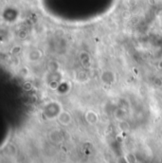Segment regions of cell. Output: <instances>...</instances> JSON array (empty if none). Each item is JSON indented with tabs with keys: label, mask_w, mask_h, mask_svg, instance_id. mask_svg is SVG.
I'll return each mask as SVG.
<instances>
[{
	"label": "cell",
	"mask_w": 162,
	"mask_h": 163,
	"mask_svg": "<svg viewBox=\"0 0 162 163\" xmlns=\"http://www.w3.org/2000/svg\"><path fill=\"white\" fill-rule=\"evenodd\" d=\"M57 120L60 123L64 126H67V125H69L71 123V121H72V116H71V114L66 111V110H61L58 115H57Z\"/></svg>",
	"instance_id": "obj_1"
},
{
	"label": "cell",
	"mask_w": 162,
	"mask_h": 163,
	"mask_svg": "<svg viewBox=\"0 0 162 163\" xmlns=\"http://www.w3.org/2000/svg\"><path fill=\"white\" fill-rule=\"evenodd\" d=\"M101 81L103 82L104 85H111L116 82V76L114 72L111 70H104L101 72Z\"/></svg>",
	"instance_id": "obj_2"
},
{
	"label": "cell",
	"mask_w": 162,
	"mask_h": 163,
	"mask_svg": "<svg viewBox=\"0 0 162 163\" xmlns=\"http://www.w3.org/2000/svg\"><path fill=\"white\" fill-rule=\"evenodd\" d=\"M85 120L90 125H95L99 121V115L94 110H88L85 113Z\"/></svg>",
	"instance_id": "obj_3"
},
{
	"label": "cell",
	"mask_w": 162,
	"mask_h": 163,
	"mask_svg": "<svg viewBox=\"0 0 162 163\" xmlns=\"http://www.w3.org/2000/svg\"><path fill=\"white\" fill-rule=\"evenodd\" d=\"M79 60L82 64V66L88 68L90 66H91V57H90V54L86 51H81V53L79 54Z\"/></svg>",
	"instance_id": "obj_4"
},
{
	"label": "cell",
	"mask_w": 162,
	"mask_h": 163,
	"mask_svg": "<svg viewBox=\"0 0 162 163\" xmlns=\"http://www.w3.org/2000/svg\"><path fill=\"white\" fill-rule=\"evenodd\" d=\"M43 57V51L39 48L31 49L28 54V59L29 62H37Z\"/></svg>",
	"instance_id": "obj_5"
},
{
	"label": "cell",
	"mask_w": 162,
	"mask_h": 163,
	"mask_svg": "<svg viewBox=\"0 0 162 163\" xmlns=\"http://www.w3.org/2000/svg\"><path fill=\"white\" fill-rule=\"evenodd\" d=\"M60 68H61V64L56 60H50V62L47 63V70L50 72V73H57L60 71Z\"/></svg>",
	"instance_id": "obj_6"
},
{
	"label": "cell",
	"mask_w": 162,
	"mask_h": 163,
	"mask_svg": "<svg viewBox=\"0 0 162 163\" xmlns=\"http://www.w3.org/2000/svg\"><path fill=\"white\" fill-rule=\"evenodd\" d=\"M114 116L116 118V120L119 121V120H123L126 119L127 113H126V111L123 108H120L119 107L118 109H116V111L114 113Z\"/></svg>",
	"instance_id": "obj_7"
},
{
	"label": "cell",
	"mask_w": 162,
	"mask_h": 163,
	"mask_svg": "<svg viewBox=\"0 0 162 163\" xmlns=\"http://www.w3.org/2000/svg\"><path fill=\"white\" fill-rule=\"evenodd\" d=\"M119 128L122 132H128L130 130V124L125 120L119 121Z\"/></svg>",
	"instance_id": "obj_8"
},
{
	"label": "cell",
	"mask_w": 162,
	"mask_h": 163,
	"mask_svg": "<svg viewBox=\"0 0 162 163\" xmlns=\"http://www.w3.org/2000/svg\"><path fill=\"white\" fill-rule=\"evenodd\" d=\"M22 45H14L12 47V48L10 49V54L12 56H15V55H18L20 52H22Z\"/></svg>",
	"instance_id": "obj_9"
},
{
	"label": "cell",
	"mask_w": 162,
	"mask_h": 163,
	"mask_svg": "<svg viewBox=\"0 0 162 163\" xmlns=\"http://www.w3.org/2000/svg\"><path fill=\"white\" fill-rule=\"evenodd\" d=\"M19 75L23 78L29 77V76H31V70H29V68L27 66H21L19 69Z\"/></svg>",
	"instance_id": "obj_10"
},
{
	"label": "cell",
	"mask_w": 162,
	"mask_h": 163,
	"mask_svg": "<svg viewBox=\"0 0 162 163\" xmlns=\"http://www.w3.org/2000/svg\"><path fill=\"white\" fill-rule=\"evenodd\" d=\"M50 139L52 140L53 142H56V143H58L60 142V140L62 139V136H61V134L58 132V131H52L50 133Z\"/></svg>",
	"instance_id": "obj_11"
},
{
	"label": "cell",
	"mask_w": 162,
	"mask_h": 163,
	"mask_svg": "<svg viewBox=\"0 0 162 163\" xmlns=\"http://www.w3.org/2000/svg\"><path fill=\"white\" fill-rule=\"evenodd\" d=\"M60 86V81L58 80H55V79H52L51 81L48 83V88L53 90V91H56Z\"/></svg>",
	"instance_id": "obj_12"
},
{
	"label": "cell",
	"mask_w": 162,
	"mask_h": 163,
	"mask_svg": "<svg viewBox=\"0 0 162 163\" xmlns=\"http://www.w3.org/2000/svg\"><path fill=\"white\" fill-rule=\"evenodd\" d=\"M10 64H12V66H14V67L20 66V64H21V60H20L19 57H18V55L12 56V58H10Z\"/></svg>",
	"instance_id": "obj_13"
},
{
	"label": "cell",
	"mask_w": 162,
	"mask_h": 163,
	"mask_svg": "<svg viewBox=\"0 0 162 163\" xmlns=\"http://www.w3.org/2000/svg\"><path fill=\"white\" fill-rule=\"evenodd\" d=\"M22 88H23L25 92H29V91L33 89V83L31 81H26L22 85Z\"/></svg>",
	"instance_id": "obj_14"
},
{
	"label": "cell",
	"mask_w": 162,
	"mask_h": 163,
	"mask_svg": "<svg viewBox=\"0 0 162 163\" xmlns=\"http://www.w3.org/2000/svg\"><path fill=\"white\" fill-rule=\"evenodd\" d=\"M124 158H125V160L127 163H135L137 162V158H135V155L132 154V153H128L124 155Z\"/></svg>",
	"instance_id": "obj_15"
},
{
	"label": "cell",
	"mask_w": 162,
	"mask_h": 163,
	"mask_svg": "<svg viewBox=\"0 0 162 163\" xmlns=\"http://www.w3.org/2000/svg\"><path fill=\"white\" fill-rule=\"evenodd\" d=\"M17 37L19 38L20 40H25V39H27V38H28V32L26 31L25 29H21V30H19V31H18Z\"/></svg>",
	"instance_id": "obj_16"
},
{
	"label": "cell",
	"mask_w": 162,
	"mask_h": 163,
	"mask_svg": "<svg viewBox=\"0 0 162 163\" xmlns=\"http://www.w3.org/2000/svg\"><path fill=\"white\" fill-rule=\"evenodd\" d=\"M131 16H132L131 11H129V10H123V11H122V17L124 19V20H129V19L131 18Z\"/></svg>",
	"instance_id": "obj_17"
},
{
	"label": "cell",
	"mask_w": 162,
	"mask_h": 163,
	"mask_svg": "<svg viewBox=\"0 0 162 163\" xmlns=\"http://www.w3.org/2000/svg\"><path fill=\"white\" fill-rule=\"evenodd\" d=\"M154 83L157 87H162V79L159 77H156L154 79Z\"/></svg>",
	"instance_id": "obj_18"
},
{
	"label": "cell",
	"mask_w": 162,
	"mask_h": 163,
	"mask_svg": "<svg viewBox=\"0 0 162 163\" xmlns=\"http://www.w3.org/2000/svg\"><path fill=\"white\" fill-rule=\"evenodd\" d=\"M54 34L57 37H63L64 35H65V31H64V29H56L54 31Z\"/></svg>",
	"instance_id": "obj_19"
},
{
	"label": "cell",
	"mask_w": 162,
	"mask_h": 163,
	"mask_svg": "<svg viewBox=\"0 0 162 163\" xmlns=\"http://www.w3.org/2000/svg\"><path fill=\"white\" fill-rule=\"evenodd\" d=\"M127 5L131 8L135 7L137 5V0H127Z\"/></svg>",
	"instance_id": "obj_20"
},
{
	"label": "cell",
	"mask_w": 162,
	"mask_h": 163,
	"mask_svg": "<svg viewBox=\"0 0 162 163\" xmlns=\"http://www.w3.org/2000/svg\"><path fill=\"white\" fill-rule=\"evenodd\" d=\"M157 67H158V69L162 70V60H160L159 62H158V64H157Z\"/></svg>",
	"instance_id": "obj_21"
},
{
	"label": "cell",
	"mask_w": 162,
	"mask_h": 163,
	"mask_svg": "<svg viewBox=\"0 0 162 163\" xmlns=\"http://www.w3.org/2000/svg\"><path fill=\"white\" fill-rule=\"evenodd\" d=\"M148 3L150 4V5H156V0H148Z\"/></svg>",
	"instance_id": "obj_22"
},
{
	"label": "cell",
	"mask_w": 162,
	"mask_h": 163,
	"mask_svg": "<svg viewBox=\"0 0 162 163\" xmlns=\"http://www.w3.org/2000/svg\"><path fill=\"white\" fill-rule=\"evenodd\" d=\"M157 15H158V16H162V9H160L159 10L157 11Z\"/></svg>",
	"instance_id": "obj_23"
}]
</instances>
